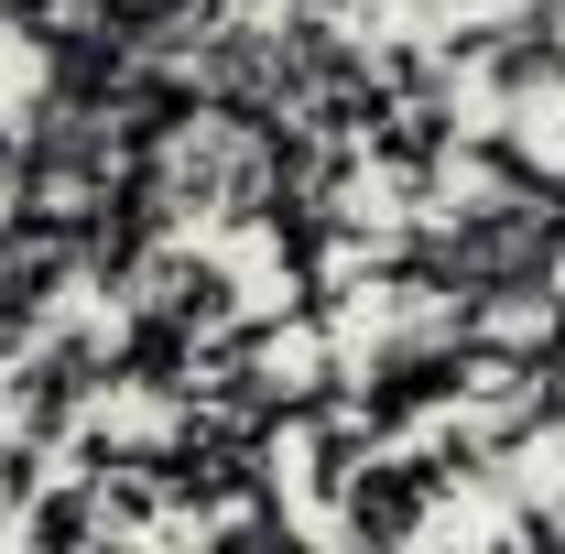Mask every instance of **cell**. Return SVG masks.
Wrapping results in <instances>:
<instances>
[{"label":"cell","mask_w":565,"mask_h":554,"mask_svg":"<svg viewBox=\"0 0 565 554\" xmlns=\"http://www.w3.org/2000/svg\"><path fill=\"white\" fill-rule=\"evenodd\" d=\"M11 174H22V109L0 98V196H11Z\"/></svg>","instance_id":"obj_1"},{"label":"cell","mask_w":565,"mask_h":554,"mask_svg":"<svg viewBox=\"0 0 565 554\" xmlns=\"http://www.w3.org/2000/svg\"><path fill=\"white\" fill-rule=\"evenodd\" d=\"M282 11H370V0H282Z\"/></svg>","instance_id":"obj_2"}]
</instances>
